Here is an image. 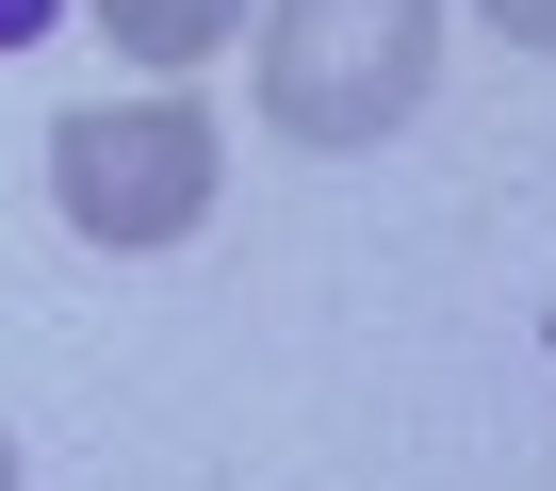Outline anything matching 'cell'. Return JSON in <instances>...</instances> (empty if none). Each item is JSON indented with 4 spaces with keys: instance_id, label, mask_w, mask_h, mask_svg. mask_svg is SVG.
<instances>
[{
    "instance_id": "6da1fadb",
    "label": "cell",
    "mask_w": 556,
    "mask_h": 491,
    "mask_svg": "<svg viewBox=\"0 0 556 491\" xmlns=\"http://www.w3.org/2000/svg\"><path fill=\"white\" fill-rule=\"evenodd\" d=\"M442 66V0H278L262 17V115L295 148H377L393 115H426Z\"/></svg>"
},
{
    "instance_id": "7a4b0ae2",
    "label": "cell",
    "mask_w": 556,
    "mask_h": 491,
    "mask_svg": "<svg viewBox=\"0 0 556 491\" xmlns=\"http://www.w3.org/2000/svg\"><path fill=\"white\" fill-rule=\"evenodd\" d=\"M50 197L83 246H180L213 213V115L197 99H99L50 131Z\"/></svg>"
},
{
    "instance_id": "3957f363",
    "label": "cell",
    "mask_w": 556,
    "mask_h": 491,
    "mask_svg": "<svg viewBox=\"0 0 556 491\" xmlns=\"http://www.w3.org/2000/svg\"><path fill=\"white\" fill-rule=\"evenodd\" d=\"M229 17H245V0H99V34L131 66H197V50H229Z\"/></svg>"
},
{
    "instance_id": "277c9868",
    "label": "cell",
    "mask_w": 556,
    "mask_h": 491,
    "mask_svg": "<svg viewBox=\"0 0 556 491\" xmlns=\"http://www.w3.org/2000/svg\"><path fill=\"white\" fill-rule=\"evenodd\" d=\"M491 34H523V50H556V0H475Z\"/></svg>"
},
{
    "instance_id": "5b68a950",
    "label": "cell",
    "mask_w": 556,
    "mask_h": 491,
    "mask_svg": "<svg viewBox=\"0 0 556 491\" xmlns=\"http://www.w3.org/2000/svg\"><path fill=\"white\" fill-rule=\"evenodd\" d=\"M0 491H17V442H0Z\"/></svg>"
}]
</instances>
